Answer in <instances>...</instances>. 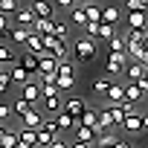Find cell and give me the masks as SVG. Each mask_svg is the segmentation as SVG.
Segmentation results:
<instances>
[{"mask_svg": "<svg viewBox=\"0 0 148 148\" xmlns=\"http://www.w3.org/2000/svg\"><path fill=\"white\" fill-rule=\"evenodd\" d=\"M84 108H87V102H84V99H76V96H73V99H64V102H61V110H64L70 119H76V122H79V116L84 113Z\"/></svg>", "mask_w": 148, "mask_h": 148, "instance_id": "5b68a950", "label": "cell"}, {"mask_svg": "<svg viewBox=\"0 0 148 148\" xmlns=\"http://www.w3.org/2000/svg\"><path fill=\"white\" fill-rule=\"evenodd\" d=\"M73 3H79V6H82V3H90V0H73Z\"/></svg>", "mask_w": 148, "mask_h": 148, "instance_id": "bcb514c9", "label": "cell"}, {"mask_svg": "<svg viewBox=\"0 0 148 148\" xmlns=\"http://www.w3.org/2000/svg\"><path fill=\"white\" fill-rule=\"evenodd\" d=\"M73 125H76V119H70L64 110H58V119H55V128H58V134H61V131H70Z\"/></svg>", "mask_w": 148, "mask_h": 148, "instance_id": "1f68e13d", "label": "cell"}, {"mask_svg": "<svg viewBox=\"0 0 148 148\" xmlns=\"http://www.w3.org/2000/svg\"><path fill=\"white\" fill-rule=\"evenodd\" d=\"M119 18H122V9H119V6H105V9H102V21H99V23H110V26H116V23H119Z\"/></svg>", "mask_w": 148, "mask_h": 148, "instance_id": "9a60e30c", "label": "cell"}, {"mask_svg": "<svg viewBox=\"0 0 148 148\" xmlns=\"http://www.w3.org/2000/svg\"><path fill=\"white\" fill-rule=\"evenodd\" d=\"M113 35H119V32H116V26H110V23H99V35H96V38H105V41H110Z\"/></svg>", "mask_w": 148, "mask_h": 148, "instance_id": "e575fe53", "label": "cell"}, {"mask_svg": "<svg viewBox=\"0 0 148 148\" xmlns=\"http://www.w3.org/2000/svg\"><path fill=\"white\" fill-rule=\"evenodd\" d=\"M70 23H76V26H84V23H87L82 6H73V9H70Z\"/></svg>", "mask_w": 148, "mask_h": 148, "instance_id": "836d02e7", "label": "cell"}, {"mask_svg": "<svg viewBox=\"0 0 148 148\" xmlns=\"http://www.w3.org/2000/svg\"><path fill=\"white\" fill-rule=\"evenodd\" d=\"M122 99H125V84L110 82V84H108V90H105V96H102V105H119Z\"/></svg>", "mask_w": 148, "mask_h": 148, "instance_id": "8992f818", "label": "cell"}, {"mask_svg": "<svg viewBox=\"0 0 148 148\" xmlns=\"http://www.w3.org/2000/svg\"><path fill=\"white\" fill-rule=\"evenodd\" d=\"M145 125H148V119H145V113L136 108L134 113H128V116L122 119L119 131H128V134H142V131H145Z\"/></svg>", "mask_w": 148, "mask_h": 148, "instance_id": "3957f363", "label": "cell"}, {"mask_svg": "<svg viewBox=\"0 0 148 148\" xmlns=\"http://www.w3.org/2000/svg\"><path fill=\"white\" fill-rule=\"evenodd\" d=\"M18 64V58H15V52H12V47H6V44H0V64Z\"/></svg>", "mask_w": 148, "mask_h": 148, "instance_id": "d6a6232c", "label": "cell"}, {"mask_svg": "<svg viewBox=\"0 0 148 148\" xmlns=\"http://www.w3.org/2000/svg\"><path fill=\"white\" fill-rule=\"evenodd\" d=\"M108 47H110V52H125V38L122 35H113L108 41Z\"/></svg>", "mask_w": 148, "mask_h": 148, "instance_id": "8d00e7d4", "label": "cell"}, {"mask_svg": "<svg viewBox=\"0 0 148 148\" xmlns=\"http://www.w3.org/2000/svg\"><path fill=\"white\" fill-rule=\"evenodd\" d=\"M9 108H12V113H15V116H23V113H29V110H32L35 105H29V102H23V99L18 96V99H15V102H12Z\"/></svg>", "mask_w": 148, "mask_h": 148, "instance_id": "4dcf8cb0", "label": "cell"}, {"mask_svg": "<svg viewBox=\"0 0 148 148\" xmlns=\"http://www.w3.org/2000/svg\"><path fill=\"white\" fill-rule=\"evenodd\" d=\"M52 3V9H73L76 3H73V0H49Z\"/></svg>", "mask_w": 148, "mask_h": 148, "instance_id": "60d3db41", "label": "cell"}, {"mask_svg": "<svg viewBox=\"0 0 148 148\" xmlns=\"http://www.w3.org/2000/svg\"><path fill=\"white\" fill-rule=\"evenodd\" d=\"M18 145V131L15 128H0V148H15Z\"/></svg>", "mask_w": 148, "mask_h": 148, "instance_id": "ac0fdd59", "label": "cell"}, {"mask_svg": "<svg viewBox=\"0 0 148 148\" xmlns=\"http://www.w3.org/2000/svg\"><path fill=\"white\" fill-rule=\"evenodd\" d=\"M134 148H142V145H134Z\"/></svg>", "mask_w": 148, "mask_h": 148, "instance_id": "7dc6e473", "label": "cell"}, {"mask_svg": "<svg viewBox=\"0 0 148 148\" xmlns=\"http://www.w3.org/2000/svg\"><path fill=\"white\" fill-rule=\"evenodd\" d=\"M12 87V79H9V70H0V96Z\"/></svg>", "mask_w": 148, "mask_h": 148, "instance_id": "f35d334b", "label": "cell"}, {"mask_svg": "<svg viewBox=\"0 0 148 148\" xmlns=\"http://www.w3.org/2000/svg\"><path fill=\"white\" fill-rule=\"evenodd\" d=\"M18 131V142H23V145H29V148H38L35 145V131L32 128H15Z\"/></svg>", "mask_w": 148, "mask_h": 148, "instance_id": "484cf974", "label": "cell"}, {"mask_svg": "<svg viewBox=\"0 0 148 148\" xmlns=\"http://www.w3.org/2000/svg\"><path fill=\"white\" fill-rule=\"evenodd\" d=\"M9 38H12V44H23V41L29 38V29H26V26H12V29H9Z\"/></svg>", "mask_w": 148, "mask_h": 148, "instance_id": "f1b7e54d", "label": "cell"}, {"mask_svg": "<svg viewBox=\"0 0 148 148\" xmlns=\"http://www.w3.org/2000/svg\"><path fill=\"white\" fill-rule=\"evenodd\" d=\"M23 44H26V52H41V49H44V38L35 35L32 29H29V38H26Z\"/></svg>", "mask_w": 148, "mask_h": 148, "instance_id": "d4e9b609", "label": "cell"}, {"mask_svg": "<svg viewBox=\"0 0 148 148\" xmlns=\"http://www.w3.org/2000/svg\"><path fill=\"white\" fill-rule=\"evenodd\" d=\"M21 99L23 102H29V105H38V99H41V87L29 79V82H23L21 84Z\"/></svg>", "mask_w": 148, "mask_h": 148, "instance_id": "30bf717a", "label": "cell"}, {"mask_svg": "<svg viewBox=\"0 0 148 148\" xmlns=\"http://www.w3.org/2000/svg\"><path fill=\"white\" fill-rule=\"evenodd\" d=\"M9 116H12V108H9V105H3V102H0V125H3V122H6Z\"/></svg>", "mask_w": 148, "mask_h": 148, "instance_id": "b9f144b4", "label": "cell"}, {"mask_svg": "<svg viewBox=\"0 0 148 148\" xmlns=\"http://www.w3.org/2000/svg\"><path fill=\"white\" fill-rule=\"evenodd\" d=\"M9 29H12V26H9V18L0 15V38H9Z\"/></svg>", "mask_w": 148, "mask_h": 148, "instance_id": "ab89813d", "label": "cell"}, {"mask_svg": "<svg viewBox=\"0 0 148 148\" xmlns=\"http://www.w3.org/2000/svg\"><path fill=\"white\" fill-rule=\"evenodd\" d=\"M55 76H76V64H73L70 58L55 61Z\"/></svg>", "mask_w": 148, "mask_h": 148, "instance_id": "603a6c76", "label": "cell"}, {"mask_svg": "<svg viewBox=\"0 0 148 148\" xmlns=\"http://www.w3.org/2000/svg\"><path fill=\"white\" fill-rule=\"evenodd\" d=\"M70 134H73V139H76V142H84V145H93V142H96V134H93L90 128L79 125V122L70 128Z\"/></svg>", "mask_w": 148, "mask_h": 148, "instance_id": "8fae6325", "label": "cell"}, {"mask_svg": "<svg viewBox=\"0 0 148 148\" xmlns=\"http://www.w3.org/2000/svg\"><path fill=\"white\" fill-rule=\"evenodd\" d=\"M131 58L125 55V52H110L108 55V61H105V70H108V76L113 79V76H122V70H125V64H128Z\"/></svg>", "mask_w": 148, "mask_h": 148, "instance_id": "277c9868", "label": "cell"}, {"mask_svg": "<svg viewBox=\"0 0 148 148\" xmlns=\"http://www.w3.org/2000/svg\"><path fill=\"white\" fill-rule=\"evenodd\" d=\"M41 38H44V49H47L55 61H61V58L70 55V44H67L64 38H55V35H41Z\"/></svg>", "mask_w": 148, "mask_h": 148, "instance_id": "7a4b0ae2", "label": "cell"}, {"mask_svg": "<svg viewBox=\"0 0 148 148\" xmlns=\"http://www.w3.org/2000/svg\"><path fill=\"white\" fill-rule=\"evenodd\" d=\"M113 148H134V145H131L128 139H116V142H113Z\"/></svg>", "mask_w": 148, "mask_h": 148, "instance_id": "ee69618b", "label": "cell"}, {"mask_svg": "<svg viewBox=\"0 0 148 148\" xmlns=\"http://www.w3.org/2000/svg\"><path fill=\"white\" fill-rule=\"evenodd\" d=\"M52 35L55 38H70V21H61V18H52Z\"/></svg>", "mask_w": 148, "mask_h": 148, "instance_id": "7402d4cb", "label": "cell"}, {"mask_svg": "<svg viewBox=\"0 0 148 148\" xmlns=\"http://www.w3.org/2000/svg\"><path fill=\"white\" fill-rule=\"evenodd\" d=\"M15 9H18V0H0V15H6V18H9Z\"/></svg>", "mask_w": 148, "mask_h": 148, "instance_id": "74e56055", "label": "cell"}, {"mask_svg": "<svg viewBox=\"0 0 148 148\" xmlns=\"http://www.w3.org/2000/svg\"><path fill=\"white\" fill-rule=\"evenodd\" d=\"M32 3H35V0H32Z\"/></svg>", "mask_w": 148, "mask_h": 148, "instance_id": "c3c4849f", "label": "cell"}, {"mask_svg": "<svg viewBox=\"0 0 148 148\" xmlns=\"http://www.w3.org/2000/svg\"><path fill=\"white\" fill-rule=\"evenodd\" d=\"M148 0H125V12H145Z\"/></svg>", "mask_w": 148, "mask_h": 148, "instance_id": "d590c367", "label": "cell"}, {"mask_svg": "<svg viewBox=\"0 0 148 148\" xmlns=\"http://www.w3.org/2000/svg\"><path fill=\"white\" fill-rule=\"evenodd\" d=\"M110 82H113V79H110V76H96V79H93V84H90V93H93V96H99V99H102V96H105V90H108V84H110Z\"/></svg>", "mask_w": 148, "mask_h": 148, "instance_id": "ffe728a7", "label": "cell"}, {"mask_svg": "<svg viewBox=\"0 0 148 148\" xmlns=\"http://www.w3.org/2000/svg\"><path fill=\"white\" fill-rule=\"evenodd\" d=\"M32 12H35V18H55V9H52L49 0H35Z\"/></svg>", "mask_w": 148, "mask_h": 148, "instance_id": "5bb4252c", "label": "cell"}, {"mask_svg": "<svg viewBox=\"0 0 148 148\" xmlns=\"http://www.w3.org/2000/svg\"><path fill=\"white\" fill-rule=\"evenodd\" d=\"M70 148H93V145H84V142H73Z\"/></svg>", "mask_w": 148, "mask_h": 148, "instance_id": "f6af8a7d", "label": "cell"}, {"mask_svg": "<svg viewBox=\"0 0 148 148\" xmlns=\"http://www.w3.org/2000/svg\"><path fill=\"white\" fill-rule=\"evenodd\" d=\"M41 122H44V116H41L38 108H32L29 113L21 116V128H32V131H35V128H41Z\"/></svg>", "mask_w": 148, "mask_h": 148, "instance_id": "4fadbf2b", "label": "cell"}, {"mask_svg": "<svg viewBox=\"0 0 148 148\" xmlns=\"http://www.w3.org/2000/svg\"><path fill=\"white\" fill-rule=\"evenodd\" d=\"M55 87H58V93L73 90L76 87V76H55Z\"/></svg>", "mask_w": 148, "mask_h": 148, "instance_id": "4316f807", "label": "cell"}, {"mask_svg": "<svg viewBox=\"0 0 148 148\" xmlns=\"http://www.w3.org/2000/svg\"><path fill=\"white\" fill-rule=\"evenodd\" d=\"M145 73H148V64L128 61V64H125V70H122V76H128V82H139V79H145Z\"/></svg>", "mask_w": 148, "mask_h": 148, "instance_id": "ba28073f", "label": "cell"}, {"mask_svg": "<svg viewBox=\"0 0 148 148\" xmlns=\"http://www.w3.org/2000/svg\"><path fill=\"white\" fill-rule=\"evenodd\" d=\"M12 15H15V26H26V29H29V26H32V21H35L32 6H21V3H18V9H15Z\"/></svg>", "mask_w": 148, "mask_h": 148, "instance_id": "9c48e42d", "label": "cell"}, {"mask_svg": "<svg viewBox=\"0 0 148 148\" xmlns=\"http://www.w3.org/2000/svg\"><path fill=\"white\" fill-rule=\"evenodd\" d=\"M9 79H12V84H18V87H21V84H23V82H29L32 76H29V73H26L21 64H12V70H9Z\"/></svg>", "mask_w": 148, "mask_h": 148, "instance_id": "44dd1931", "label": "cell"}, {"mask_svg": "<svg viewBox=\"0 0 148 148\" xmlns=\"http://www.w3.org/2000/svg\"><path fill=\"white\" fill-rule=\"evenodd\" d=\"M47 148H70V142H67V139H61V136H55V139H52Z\"/></svg>", "mask_w": 148, "mask_h": 148, "instance_id": "7bdbcfd3", "label": "cell"}, {"mask_svg": "<svg viewBox=\"0 0 148 148\" xmlns=\"http://www.w3.org/2000/svg\"><path fill=\"white\" fill-rule=\"evenodd\" d=\"M128 29H145V12H128Z\"/></svg>", "mask_w": 148, "mask_h": 148, "instance_id": "83f0119b", "label": "cell"}, {"mask_svg": "<svg viewBox=\"0 0 148 148\" xmlns=\"http://www.w3.org/2000/svg\"><path fill=\"white\" fill-rule=\"evenodd\" d=\"M70 52L76 55L82 64H90V61L99 55V44H96L93 38H84V35H82V38H76V41L70 44Z\"/></svg>", "mask_w": 148, "mask_h": 148, "instance_id": "6da1fadb", "label": "cell"}, {"mask_svg": "<svg viewBox=\"0 0 148 148\" xmlns=\"http://www.w3.org/2000/svg\"><path fill=\"white\" fill-rule=\"evenodd\" d=\"M82 12H84V21H87V23H99V21H102V9L93 6V3L82 6Z\"/></svg>", "mask_w": 148, "mask_h": 148, "instance_id": "cb8c5ba5", "label": "cell"}, {"mask_svg": "<svg viewBox=\"0 0 148 148\" xmlns=\"http://www.w3.org/2000/svg\"><path fill=\"white\" fill-rule=\"evenodd\" d=\"M29 29L35 35H52V18H35Z\"/></svg>", "mask_w": 148, "mask_h": 148, "instance_id": "2e32d148", "label": "cell"}, {"mask_svg": "<svg viewBox=\"0 0 148 148\" xmlns=\"http://www.w3.org/2000/svg\"><path fill=\"white\" fill-rule=\"evenodd\" d=\"M79 125L90 128L93 134H102V131H99V108H90V105H87V108H84V113L79 116Z\"/></svg>", "mask_w": 148, "mask_h": 148, "instance_id": "52a82bcc", "label": "cell"}, {"mask_svg": "<svg viewBox=\"0 0 148 148\" xmlns=\"http://www.w3.org/2000/svg\"><path fill=\"white\" fill-rule=\"evenodd\" d=\"M125 102H131V105H136V108H139V105L145 102V90H142L139 84L128 82V84H125Z\"/></svg>", "mask_w": 148, "mask_h": 148, "instance_id": "7c38bea8", "label": "cell"}, {"mask_svg": "<svg viewBox=\"0 0 148 148\" xmlns=\"http://www.w3.org/2000/svg\"><path fill=\"white\" fill-rule=\"evenodd\" d=\"M61 93H55V96H44V110H52V113H58L61 110Z\"/></svg>", "mask_w": 148, "mask_h": 148, "instance_id": "f546056e", "label": "cell"}, {"mask_svg": "<svg viewBox=\"0 0 148 148\" xmlns=\"http://www.w3.org/2000/svg\"><path fill=\"white\" fill-rule=\"evenodd\" d=\"M18 64L29 73V76H35V73H38V58H35V52H23V55L18 58Z\"/></svg>", "mask_w": 148, "mask_h": 148, "instance_id": "d6986e66", "label": "cell"}, {"mask_svg": "<svg viewBox=\"0 0 148 148\" xmlns=\"http://www.w3.org/2000/svg\"><path fill=\"white\" fill-rule=\"evenodd\" d=\"M119 139V134L116 131H102V134H96V148H113V142Z\"/></svg>", "mask_w": 148, "mask_h": 148, "instance_id": "e0dca14e", "label": "cell"}]
</instances>
